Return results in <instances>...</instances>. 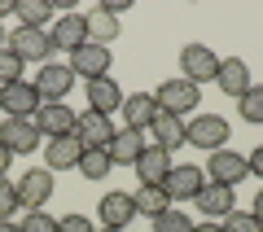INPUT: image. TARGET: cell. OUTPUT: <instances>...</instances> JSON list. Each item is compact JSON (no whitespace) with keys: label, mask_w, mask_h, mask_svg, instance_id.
Returning <instances> with one entry per match:
<instances>
[{"label":"cell","mask_w":263,"mask_h":232,"mask_svg":"<svg viewBox=\"0 0 263 232\" xmlns=\"http://www.w3.org/2000/svg\"><path fill=\"white\" fill-rule=\"evenodd\" d=\"M154 101H158L162 114H176V119H184V114H193L197 105H202V88L189 84L184 74H176V79H167V84L154 88Z\"/></svg>","instance_id":"cell-1"},{"label":"cell","mask_w":263,"mask_h":232,"mask_svg":"<svg viewBox=\"0 0 263 232\" xmlns=\"http://www.w3.org/2000/svg\"><path fill=\"white\" fill-rule=\"evenodd\" d=\"M233 136V127H228L224 114H193V119L184 123V140L197 149H206V153H215V149H224V140Z\"/></svg>","instance_id":"cell-2"},{"label":"cell","mask_w":263,"mask_h":232,"mask_svg":"<svg viewBox=\"0 0 263 232\" xmlns=\"http://www.w3.org/2000/svg\"><path fill=\"white\" fill-rule=\"evenodd\" d=\"M202 176H206V184L237 188L246 176H250V167H246V158H241V153H233V149H215V153H206V167H202Z\"/></svg>","instance_id":"cell-3"},{"label":"cell","mask_w":263,"mask_h":232,"mask_svg":"<svg viewBox=\"0 0 263 232\" xmlns=\"http://www.w3.org/2000/svg\"><path fill=\"white\" fill-rule=\"evenodd\" d=\"M219 62H224V57L219 53H211L206 44H184L180 48V74H184L189 84H211V79H215L219 74Z\"/></svg>","instance_id":"cell-4"},{"label":"cell","mask_w":263,"mask_h":232,"mask_svg":"<svg viewBox=\"0 0 263 232\" xmlns=\"http://www.w3.org/2000/svg\"><path fill=\"white\" fill-rule=\"evenodd\" d=\"M75 123H79V114L70 110L66 101H44V105L35 110V127H40V136H44V140L75 136Z\"/></svg>","instance_id":"cell-5"},{"label":"cell","mask_w":263,"mask_h":232,"mask_svg":"<svg viewBox=\"0 0 263 232\" xmlns=\"http://www.w3.org/2000/svg\"><path fill=\"white\" fill-rule=\"evenodd\" d=\"M70 70H75V79H84V84H92V79H105L110 74V66H114V53L110 48H101V44H84V48H75L70 53Z\"/></svg>","instance_id":"cell-6"},{"label":"cell","mask_w":263,"mask_h":232,"mask_svg":"<svg viewBox=\"0 0 263 232\" xmlns=\"http://www.w3.org/2000/svg\"><path fill=\"white\" fill-rule=\"evenodd\" d=\"M53 171L48 167H31L27 176L18 180V206L22 210H44L48 206V197H53Z\"/></svg>","instance_id":"cell-7"},{"label":"cell","mask_w":263,"mask_h":232,"mask_svg":"<svg viewBox=\"0 0 263 232\" xmlns=\"http://www.w3.org/2000/svg\"><path fill=\"white\" fill-rule=\"evenodd\" d=\"M162 188H167L171 206H176V202H193V197L206 188V176H202V167H193V162H180V167H171V171H167Z\"/></svg>","instance_id":"cell-8"},{"label":"cell","mask_w":263,"mask_h":232,"mask_svg":"<svg viewBox=\"0 0 263 232\" xmlns=\"http://www.w3.org/2000/svg\"><path fill=\"white\" fill-rule=\"evenodd\" d=\"M9 48L22 57V62H40V66H44L48 57L57 53V48H53V35H48V31H35V27H18V31H9Z\"/></svg>","instance_id":"cell-9"},{"label":"cell","mask_w":263,"mask_h":232,"mask_svg":"<svg viewBox=\"0 0 263 232\" xmlns=\"http://www.w3.org/2000/svg\"><path fill=\"white\" fill-rule=\"evenodd\" d=\"M44 105V96L35 92V84H9L0 88V110H5V119H35V110Z\"/></svg>","instance_id":"cell-10"},{"label":"cell","mask_w":263,"mask_h":232,"mask_svg":"<svg viewBox=\"0 0 263 232\" xmlns=\"http://www.w3.org/2000/svg\"><path fill=\"white\" fill-rule=\"evenodd\" d=\"M70 88H75V70L62 62H44L35 70V92L44 96V101H66L70 96Z\"/></svg>","instance_id":"cell-11"},{"label":"cell","mask_w":263,"mask_h":232,"mask_svg":"<svg viewBox=\"0 0 263 232\" xmlns=\"http://www.w3.org/2000/svg\"><path fill=\"white\" fill-rule=\"evenodd\" d=\"M97 215H101V228H127L132 219H136V197L123 193V188H110V193L97 202Z\"/></svg>","instance_id":"cell-12"},{"label":"cell","mask_w":263,"mask_h":232,"mask_svg":"<svg viewBox=\"0 0 263 232\" xmlns=\"http://www.w3.org/2000/svg\"><path fill=\"white\" fill-rule=\"evenodd\" d=\"M0 145L9 153H35V145H40L35 119H5L0 123Z\"/></svg>","instance_id":"cell-13"},{"label":"cell","mask_w":263,"mask_h":232,"mask_svg":"<svg viewBox=\"0 0 263 232\" xmlns=\"http://www.w3.org/2000/svg\"><path fill=\"white\" fill-rule=\"evenodd\" d=\"M114 131H119V127H114L105 114H92V110H84V114H79V123H75V136H79V145H84V149H110Z\"/></svg>","instance_id":"cell-14"},{"label":"cell","mask_w":263,"mask_h":232,"mask_svg":"<svg viewBox=\"0 0 263 232\" xmlns=\"http://www.w3.org/2000/svg\"><path fill=\"white\" fill-rule=\"evenodd\" d=\"M215 88L224 96H233V101H241V96L250 92V66H246V57H224V62H219Z\"/></svg>","instance_id":"cell-15"},{"label":"cell","mask_w":263,"mask_h":232,"mask_svg":"<svg viewBox=\"0 0 263 232\" xmlns=\"http://www.w3.org/2000/svg\"><path fill=\"white\" fill-rule=\"evenodd\" d=\"M53 48H62V53H75V48L88 44V18L84 13H62V18L53 22Z\"/></svg>","instance_id":"cell-16"},{"label":"cell","mask_w":263,"mask_h":232,"mask_svg":"<svg viewBox=\"0 0 263 232\" xmlns=\"http://www.w3.org/2000/svg\"><path fill=\"white\" fill-rule=\"evenodd\" d=\"M145 145H149V140H145V131H136V127H119L105 153H110L114 167H136V158L145 153Z\"/></svg>","instance_id":"cell-17"},{"label":"cell","mask_w":263,"mask_h":232,"mask_svg":"<svg viewBox=\"0 0 263 232\" xmlns=\"http://www.w3.org/2000/svg\"><path fill=\"white\" fill-rule=\"evenodd\" d=\"M123 123L127 127H136V131H149L154 127V119H158V101H154V92H132V96H123Z\"/></svg>","instance_id":"cell-18"},{"label":"cell","mask_w":263,"mask_h":232,"mask_svg":"<svg viewBox=\"0 0 263 232\" xmlns=\"http://www.w3.org/2000/svg\"><path fill=\"white\" fill-rule=\"evenodd\" d=\"M193 206L215 223V219H228V215L237 210V193H233V188H224V184H206L202 193L193 197Z\"/></svg>","instance_id":"cell-19"},{"label":"cell","mask_w":263,"mask_h":232,"mask_svg":"<svg viewBox=\"0 0 263 232\" xmlns=\"http://www.w3.org/2000/svg\"><path fill=\"white\" fill-rule=\"evenodd\" d=\"M84 96H88V110H92V114H105V119H110L114 110H123V88L114 84L110 74H105V79H92V84L84 88Z\"/></svg>","instance_id":"cell-20"},{"label":"cell","mask_w":263,"mask_h":232,"mask_svg":"<svg viewBox=\"0 0 263 232\" xmlns=\"http://www.w3.org/2000/svg\"><path fill=\"white\" fill-rule=\"evenodd\" d=\"M79 158H84L79 136H62V140H48L44 145V167L48 171H70V167H79Z\"/></svg>","instance_id":"cell-21"},{"label":"cell","mask_w":263,"mask_h":232,"mask_svg":"<svg viewBox=\"0 0 263 232\" xmlns=\"http://www.w3.org/2000/svg\"><path fill=\"white\" fill-rule=\"evenodd\" d=\"M171 171V153L162 145H145V153L136 158V176H141V184H162Z\"/></svg>","instance_id":"cell-22"},{"label":"cell","mask_w":263,"mask_h":232,"mask_svg":"<svg viewBox=\"0 0 263 232\" xmlns=\"http://www.w3.org/2000/svg\"><path fill=\"white\" fill-rule=\"evenodd\" d=\"M88 18V44H101V48H110L114 40L123 35L119 31V18H110L105 9H92V13H84Z\"/></svg>","instance_id":"cell-23"},{"label":"cell","mask_w":263,"mask_h":232,"mask_svg":"<svg viewBox=\"0 0 263 232\" xmlns=\"http://www.w3.org/2000/svg\"><path fill=\"white\" fill-rule=\"evenodd\" d=\"M149 131H154V145H162L167 153L176 145H189V140H184V119H176V114H158Z\"/></svg>","instance_id":"cell-24"},{"label":"cell","mask_w":263,"mask_h":232,"mask_svg":"<svg viewBox=\"0 0 263 232\" xmlns=\"http://www.w3.org/2000/svg\"><path fill=\"white\" fill-rule=\"evenodd\" d=\"M132 197H136V215H145V219H158L162 210H171V197L162 184H141V193Z\"/></svg>","instance_id":"cell-25"},{"label":"cell","mask_w":263,"mask_h":232,"mask_svg":"<svg viewBox=\"0 0 263 232\" xmlns=\"http://www.w3.org/2000/svg\"><path fill=\"white\" fill-rule=\"evenodd\" d=\"M13 13L22 18V27L44 31L48 18H53V0H13Z\"/></svg>","instance_id":"cell-26"},{"label":"cell","mask_w":263,"mask_h":232,"mask_svg":"<svg viewBox=\"0 0 263 232\" xmlns=\"http://www.w3.org/2000/svg\"><path fill=\"white\" fill-rule=\"evenodd\" d=\"M79 176L84 180H105L114 171V162H110V153H105V149H84V158H79Z\"/></svg>","instance_id":"cell-27"},{"label":"cell","mask_w":263,"mask_h":232,"mask_svg":"<svg viewBox=\"0 0 263 232\" xmlns=\"http://www.w3.org/2000/svg\"><path fill=\"white\" fill-rule=\"evenodd\" d=\"M22 66H27V62H22V57L13 53L9 44L0 48V88H9V84H22Z\"/></svg>","instance_id":"cell-28"},{"label":"cell","mask_w":263,"mask_h":232,"mask_svg":"<svg viewBox=\"0 0 263 232\" xmlns=\"http://www.w3.org/2000/svg\"><path fill=\"white\" fill-rule=\"evenodd\" d=\"M149 223H154V232H193V219H189L184 210H176V206L162 210L158 219H149Z\"/></svg>","instance_id":"cell-29"},{"label":"cell","mask_w":263,"mask_h":232,"mask_svg":"<svg viewBox=\"0 0 263 232\" xmlns=\"http://www.w3.org/2000/svg\"><path fill=\"white\" fill-rule=\"evenodd\" d=\"M237 110L246 123H263V84H250V92L237 101Z\"/></svg>","instance_id":"cell-30"},{"label":"cell","mask_w":263,"mask_h":232,"mask_svg":"<svg viewBox=\"0 0 263 232\" xmlns=\"http://www.w3.org/2000/svg\"><path fill=\"white\" fill-rule=\"evenodd\" d=\"M224 232H263V223H259L254 210H233L224 219Z\"/></svg>","instance_id":"cell-31"},{"label":"cell","mask_w":263,"mask_h":232,"mask_svg":"<svg viewBox=\"0 0 263 232\" xmlns=\"http://www.w3.org/2000/svg\"><path fill=\"white\" fill-rule=\"evenodd\" d=\"M18 228H22V232H57V219H53L48 210H27Z\"/></svg>","instance_id":"cell-32"},{"label":"cell","mask_w":263,"mask_h":232,"mask_svg":"<svg viewBox=\"0 0 263 232\" xmlns=\"http://www.w3.org/2000/svg\"><path fill=\"white\" fill-rule=\"evenodd\" d=\"M13 210H22V206H18V184L0 176V219H9Z\"/></svg>","instance_id":"cell-33"},{"label":"cell","mask_w":263,"mask_h":232,"mask_svg":"<svg viewBox=\"0 0 263 232\" xmlns=\"http://www.w3.org/2000/svg\"><path fill=\"white\" fill-rule=\"evenodd\" d=\"M57 232H97V228L84 215H66V219H57Z\"/></svg>","instance_id":"cell-34"},{"label":"cell","mask_w":263,"mask_h":232,"mask_svg":"<svg viewBox=\"0 0 263 232\" xmlns=\"http://www.w3.org/2000/svg\"><path fill=\"white\" fill-rule=\"evenodd\" d=\"M246 167H250V176H259V180H263V145H254V149H250Z\"/></svg>","instance_id":"cell-35"},{"label":"cell","mask_w":263,"mask_h":232,"mask_svg":"<svg viewBox=\"0 0 263 232\" xmlns=\"http://www.w3.org/2000/svg\"><path fill=\"white\" fill-rule=\"evenodd\" d=\"M97 9H105L110 18H123V13H127V0H101Z\"/></svg>","instance_id":"cell-36"},{"label":"cell","mask_w":263,"mask_h":232,"mask_svg":"<svg viewBox=\"0 0 263 232\" xmlns=\"http://www.w3.org/2000/svg\"><path fill=\"white\" fill-rule=\"evenodd\" d=\"M193 232H224V223H211L206 219V223H193Z\"/></svg>","instance_id":"cell-37"},{"label":"cell","mask_w":263,"mask_h":232,"mask_svg":"<svg viewBox=\"0 0 263 232\" xmlns=\"http://www.w3.org/2000/svg\"><path fill=\"white\" fill-rule=\"evenodd\" d=\"M9 162H13V153H9V149H5V145H0V176L9 171Z\"/></svg>","instance_id":"cell-38"},{"label":"cell","mask_w":263,"mask_h":232,"mask_svg":"<svg viewBox=\"0 0 263 232\" xmlns=\"http://www.w3.org/2000/svg\"><path fill=\"white\" fill-rule=\"evenodd\" d=\"M250 210L259 215V223H263V188H259V193H254V206H250Z\"/></svg>","instance_id":"cell-39"},{"label":"cell","mask_w":263,"mask_h":232,"mask_svg":"<svg viewBox=\"0 0 263 232\" xmlns=\"http://www.w3.org/2000/svg\"><path fill=\"white\" fill-rule=\"evenodd\" d=\"M9 13H13V0H0V22L9 18Z\"/></svg>","instance_id":"cell-40"},{"label":"cell","mask_w":263,"mask_h":232,"mask_svg":"<svg viewBox=\"0 0 263 232\" xmlns=\"http://www.w3.org/2000/svg\"><path fill=\"white\" fill-rule=\"evenodd\" d=\"M0 232H22V228H18L13 219H0Z\"/></svg>","instance_id":"cell-41"},{"label":"cell","mask_w":263,"mask_h":232,"mask_svg":"<svg viewBox=\"0 0 263 232\" xmlns=\"http://www.w3.org/2000/svg\"><path fill=\"white\" fill-rule=\"evenodd\" d=\"M5 44H9V31H5V22H0V48H5Z\"/></svg>","instance_id":"cell-42"},{"label":"cell","mask_w":263,"mask_h":232,"mask_svg":"<svg viewBox=\"0 0 263 232\" xmlns=\"http://www.w3.org/2000/svg\"><path fill=\"white\" fill-rule=\"evenodd\" d=\"M97 232H119V228H97Z\"/></svg>","instance_id":"cell-43"}]
</instances>
